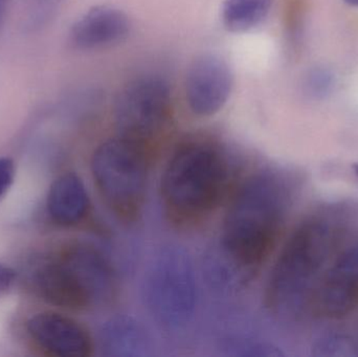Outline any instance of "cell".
<instances>
[{"label": "cell", "instance_id": "obj_1", "mask_svg": "<svg viewBox=\"0 0 358 357\" xmlns=\"http://www.w3.org/2000/svg\"><path fill=\"white\" fill-rule=\"evenodd\" d=\"M357 220V203L341 201L321 205L301 222L280 253L265 289V306L273 316L301 320L310 314L315 291Z\"/></svg>", "mask_w": 358, "mask_h": 357}, {"label": "cell", "instance_id": "obj_2", "mask_svg": "<svg viewBox=\"0 0 358 357\" xmlns=\"http://www.w3.org/2000/svg\"><path fill=\"white\" fill-rule=\"evenodd\" d=\"M292 196V180L279 172H260L244 182L223 226V247L236 263L256 268L265 261L279 238Z\"/></svg>", "mask_w": 358, "mask_h": 357}, {"label": "cell", "instance_id": "obj_3", "mask_svg": "<svg viewBox=\"0 0 358 357\" xmlns=\"http://www.w3.org/2000/svg\"><path fill=\"white\" fill-rule=\"evenodd\" d=\"M227 168L212 145L189 142L176 151L162 177V198L173 221L189 224L218 205L227 184Z\"/></svg>", "mask_w": 358, "mask_h": 357}, {"label": "cell", "instance_id": "obj_4", "mask_svg": "<svg viewBox=\"0 0 358 357\" xmlns=\"http://www.w3.org/2000/svg\"><path fill=\"white\" fill-rule=\"evenodd\" d=\"M149 157L126 138L101 144L92 159V172L99 192L111 211L125 221H134L144 205Z\"/></svg>", "mask_w": 358, "mask_h": 357}, {"label": "cell", "instance_id": "obj_5", "mask_svg": "<svg viewBox=\"0 0 358 357\" xmlns=\"http://www.w3.org/2000/svg\"><path fill=\"white\" fill-rule=\"evenodd\" d=\"M169 84L157 75L130 82L117 94L115 119L120 136L140 147L150 159L170 115Z\"/></svg>", "mask_w": 358, "mask_h": 357}, {"label": "cell", "instance_id": "obj_6", "mask_svg": "<svg viewBox=\"0 0 358 357\" xmlns=\"http://www.w3.org/2000/svg\"><path fill=\"white\" fill-rule=\"evenodd\" d=\"M146 298L157 321L169 328L189 322L196 304V285L191 264L176 249L164 252L149 274Z\"/></svg>", "mask_w": 358, "mask_h": 357}, {"label": "cell", "instance_id": "obj_7", "mask_svg": "<svg viewBox=\"0 0 358 357\" xmlns=\"http://www.w3.org/2000/svg\"><path fill=\"white\" fill-rule=\"evenodd\" d=\"M358 306V234L350 237L322 278L310 314L325 320H342Z\"/></svg>", "mask_w": 358, "mask_h": 357}, {"label": "cell", "instance_id": "obj_8", "mask_svg": "<svg viewBox=\"0 0 358 357\" xmlns=\"http://www.w3.org/2000/svg\"><path fill=\"white\" fill-rule=\"evenodd\" d=\"M233 73L227 63L206 54L198 57L189 66L185 80V96L189 108L199 117L218 112L233 89Z\"/></svg>", "mask_w": 358, "mask_h": 357}, {"label": "cell", "instance_id": "obj_9", "mask_svg": "<svg viewBox=\"0 0 358 357\" xmlns=\"http://www.w3.org/2000/svg\"><path fill=\"white\" fill-rule=\"evenodd\" d=\"M36 344L48 354L60 357L92 356V341L87 331L73 319L56 312H40L27 323Z\"/></svg>", "mask_w": 358, "mask_h": 357}, {"label": "cell", "instance_id": "obj_10", "mask_svg": "<svg viewBox=\"0 0 358 357\" xmlns=\"http://www.w3.org/2000/svg\"><path fill=\"white\" fill-rule=\"evenodd\" d=\"M67 263L87 295L94 307L110 303L117 291V280L113 266L102 253L82 243H76L59 254Z\"/></svg>", "mask_w": 358, "mask_h": 357}, {"label": "cell", "instance_id": "obj_11", "mask_svg": "<svg viewBox=\"0 0 358 357\" xmlns=\"http://www.w3.org/2000/svg\"><path fill=\"white\" fill-rule=\"evenodd\" d=\"M130 29L131 23L123 10L109 6H94L73 23L69 41L77 50H98L123 41Z\"/></svg>", "mask_w": 358, "mask_h": 357}, {"label": "cell", "instance_id": "obj_12", "mask_svg": "<svg viewBox=\"0 0 358 357\" xmlns=\"http://www.w3.org/2000/svg\"><path fill=\"white\" fill-rule=\"evenodd\" d=\"M34 284L40 297L57 307L71 310L94 307L85 289L59 255L37 268Z\"/></svg>", "mask_w": 358, "mask_h": 357}, {"label": "cell", "instance_id": "obj_13", "mask_svg": "<svg viewBox=\"0 0 358 357\" xmlns=\"http://www.w3.org/2000/svg\"><path fill=\"white\" fill-rule=\"evenodd\" d=\"M90 209V197L79 176L65 173L59 176L48 195V212L59 226H71L81 222Z\"/></svg>", "mask_w": 358, "mask_h": 357}, {"label": "cell", "instance_id": "obj_14", "mask_svg": "<svg viewBox=\"0 0 358 357\" xmlns=\"http://www.w3.org/2000/svg\"><path fill=\"white\" fill-rule=\"evenodd\" d=\"M273 0H224L222 22L231 31H244L262 22L271 8Z\"/></svg>", "mask_w": 358, "mask_h": 357}, {"label": "cell", "instance_id": "obj_15", "mask_svg": "<svg viewBox=\"0 0 358 357\" xmlns=\"http://www.w3.org/2000/svg\"><path fill=\"white\" fill-rule=\"evenodd\" d=\"M103 347L109 356H142L146 340L134 323L128 320L115 321L103 333Z\"/></svg>", "mask_w": 358, "mask_h": 357}, {"label": "cell", "instance_id": "obj_16", "mask_svg": "<svg viewBox=\"0 0 358 357\" xmlns=\"http://www.w3.org/2000/svg\"><path fill=\"white\" fill-rule=\"evenodd\" d=\"M64 0H24L23 22L29 31H37L50 24Z\"/></svg>", "mask_w": 358, "mask_h": 357}, {"label": "cell", "instance_id": "obj_17", "mask_svg": "<svg viewBox=\"0 0 358 357\" xmlns=\"http://www.w3.org/2000/svg\"><path fill=\"white\" fill-rule=\"evenodd\" d=\"M313 351L317 356H358V346L347 335H330L317 341Z\"/></svg>", "mask_w": 358, "mask_h": 357}, {"label": "cell", "instance_id": "obj_18", "mask_svg": "<svg viewBox=\"0 0 358 357\" xmlns=\"http://www.w3.org/2000/svg\"><path fill=\"white\" fill-rule=\"evenodd\" d=\"M332 87V75L325 69H315L307 78L306 88L310 96L323 98Z\"/></svg>", "mask_w": 358, "mask_h": 357}, {"label": "cell", "instance_id": "obj_19", "mask_svg": "<svg viewBox=\"0 0 358 357\" xmlns=\"http://www.w3.org/2000/svg\"><path fill=\"white\" fill-rule=\"evenodd\" d=\"M14 178V161L10 157H0V201L10 190Z\"/></svg>", "mask_w": 358, "mask_h": 357}, {"label": "cell", "instance_id": "obj_20", "mask_svg": "<svg viewBox=\"0 0 358 357\" xmlns=\"http://www.w3.org/2000/svg\"><path fill=\"white\" fill-rule=\"evenodd\" d=\"M16 274L12 268L0 263V298L8 293V289L14 283Z\"/></svg>", "mask_w": 358, "mask_h": 357}, {"label": "cell", "instance_id": "obj_21", "mask_svg": "<svg viewBox=\"0 0 358 357\" xmlns=\"http://www.w3.org/2000/svg\"><path fill=\"white\" fill-rule=\"evenodd\" d=\"M10 0H0V25L6 17V12H8V6H10Z\"/></svg>", "mask_w": 358, "mask_h": 357}, {"label": "cell", "instance_id": "obj_22", "mask_svg": "<svg viewBox=\"0 0 358 357\" xmlns=\"http://www.w3.org/2000/svg\"><path fill=\"white\" fill-rule=\"evenodd\" d=\"M347 3L351 4V6H358V0H345Z\"/></svg>", "mask_w": 358, "mask_h": 357}, {"label": "cell", "instance_id": "obj_23", "mask_svg": "<svg viewBox=\"0 0 358 357\" xmlns=\"http://www.w3.org/2000/svg\"><path fill=\"white\" fill-rule=\"evenodd\" d=\"M353 170H355V175L358 177V163H355V166H353Z\"/></svg>", "mask_w": 358, "mask_h": 357}]
</instances>
